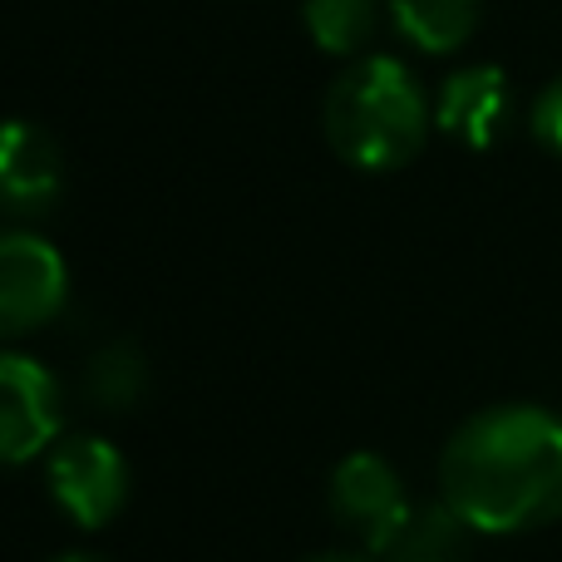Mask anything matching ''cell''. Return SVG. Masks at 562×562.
Returning <instances> with one entry per match:
<instances>
[{"label":"cell","instance_id":"6da1fadb","mask_svg":"<svg viewBox=\"0 0 562 562\" xmlns=\"http://www.w3.org/2000/svg\"><path fill=\"white\" fill-rule=\"evenodd\" d=\"M439 498L474 533H528L562 518V419L543 405H494L449 435Z\"/></svg>","mask_w":562,"mask_h":562},{"label":"cell","instance_id":"7a4b0ae2","mask_svg":"<svg viewBox=\"0 0 562 562\" xmlns=\"http://www.w3.org/2000/svg\"><path fill=\"white\" fill-rule=\"evenodd\" d=\"M429 119L435 114L425 104V89L415 85V75L400 59L385 55L350 65L326 89V109H321L326 144L350 168H366V173L405 168L425 148Z\"/></svg>","mask_w":562,"mask_h":562},{"label":"cell","instance_id":"3957f363","mask_svg":"<svg viewBox=\"0 0 562 562\" xmlns=\"http://www.w3.org/2000/svg\"><path fill=\"white\" fill-rule=\"evenodd\" d=\"M134 474L119 445L104 435H65L49 449V494L59 514L75 518L79 528H104L124 514Z\"/></svg>","mask_w":562,"mask_h":562},{"label":"cell","instance_id":"277c9868","mask_svg":"<svg viewBox=\"0 0 562 562\" xmlns=\"http://www.w3.org/2000/svg\"><path fill=\"white\" fill-rule=\"evenodd\" d=\"M65 425L59 385L40 360L0 350V469L30 464L35 454L55 449Z\"/></svg>","mask_w":562,"mask_h":562},{"label":"cell","instance_id":"5b68a950","mask_svg":"<svg viewBox=\"0 0 562 562\" xmlns=\"http://www.w3.org/2000/svg\"><path fill=\"white\" fill-rule=\"evenodd\" d=\"M69 267L45 237L0 233V340L25 336L65 311Z\"/></svg>","mask_w":562,"mask_h":562},{"label":"cell","instance_id":"8992f818","mask_svg":"<svg viewBox=\"0 0 562 562\" xmlns=\"http://www.w3.org/2000/svg\"><path fill=\"white\" fill-rule=\"evenodd\" d=\"M409 498L405 484H400L395 464H385L380 454L360 449V454H346L330 474V518L356 538L366 553H380L390 543L400 524L409 514Z\"/></svg>","mask_w":562,"mask_h":562},{"label":"cell","instance_id":"52a82bcc","mask_svg":"<svg viewBox=\"0 0 562 562\" xmlns=\"http://www.w3.org/2000/svg\"><path fill=\"white\" fill-rule=\"evenodd\" d=\"M65 193V148L30 119L0 124V207L15 217H45Z\"/></svg>","mask_w":562,"mask_h":562},{"label":"cell","instance_id":"ba28073f","mask_svg":"<svg viewBox=\"0 0 562 562\" xmlns=\"http://www.w3.org/2000/svg\"><path fill=\"white\" fill-rule=\"evenodd\" d=\"M508 109H514V94H508L504 69L469 65V69H454L439 85L435 124L449 138H459L464 148H494L498 134L508 128Z\"/></svg>","mask_w":562,"mask_h":562},{"label":"cell","instance_id":"9c48e42d","mask_svg":"<svg viewBox=\"0 0 562 562\" xmlns=\"http://www.w3.org/2000/svg\"><path fill=\"white\" fill-rule=\"evenodd\" d=\"M484 0H390L395 30L425 55H454L474 40Z\"/></svg>","mask_w":562,"mask_h":562},{"label":"cell","instance_id":"30bf717a","mask_svg":"<svg viewBox=\"0 0 562 562\" xmlns=\"http://www.w3.org/2000/svg\"><path fill=\"white\" fill-rule=\"evenodd\" d=\"M469 533H474V528H469L445 498H439V504H415L375 558L380 562H464Z\"/></svg>","mask_w":562,"mask_h":562},{"label":"cell","instance_id":"8fae6325","mask_svg":"<svg viewBox=\"0 0 562 562\" xmlns=\"http://www.w3.org/2000/svg\"><path fill=\"white\" fill-rule=\"evenodd\" d=\"M85 390L99 409L128 415L148 390V356L134 340H114V346L94 350V360H89V370H85Z\"/></svg>","mask_w":562,"mask_h":562},{"label":"cell","instance_id":"7c38bea8","mask_svg":"<svg viewBox=\"0 0 562 562\" xmlns=\"http://www.w3.org/2000/svg\"><path fill=\"white\" fill-rule=\"evenodd\" d=\"M301 20L326 55H356L380 25V0H301Z\"/></svg>","mask_w":562,"mask_h":562},{"label":"cell","instance_id":"4fadbf2b","mask_svg":"<svg viewBox=\"0 0 562 562\" xmlns=\"http://www.w3.org/2000/svg\"><path fill=\"white\" fill-rule=\"evenodd\" d=\"M533 138L548 148V154L562 158V79H553V85L538 94V104H533Z\"/></svg>","mask_w":562,"mask_h":562},{"label":"cell","instance_id":"5bb4252c","mask_svg":"<svg viewBox=\"0 0 562 562\" xmlns=\"http://www.w3.org/2000/svg\"><path fill=\"white\" fill-rule=\"evenodd\" d=\"M301 562H380V558L366 553V548H326V553H311Z\"/></svg>","mask_w":562,"mask_h":562},{"label":"cell","instance_id":"9a60e30c","mask_svg":"<svg viewBox=\"0 0 562 562\" xmlns=\"http://www.w3.org/2000/svg\"><path fill=\"white\" fill-rule=\"evenodd\" d=\"M49 562H109V558H99V553H85V548H75V553H59V558H49Z\"/></svg>","mask_w":562,"mask_h":562}]
</instances>
